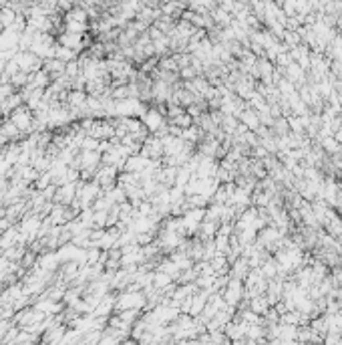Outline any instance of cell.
<instances>
[{
    "label": "cell",
    "instance_id": "cell-1",
    "mask_svg": "<svg viewBox=\"0 0 342 345\" xmlns=\"http://www.w3.org/2000/svg\"><path fill=\"white\" fill-rule=\"evenodd\" d=\"M11 121L21 129V131H27L31 129V123H33V113L25 107H17L13 113H11Z\"/></svg>",
    "mask_w": 342,
    "mask_h": 345
},
{
    "label": "cell",
    "instance_id": "cell-2",
    "mask_svg": "<svg viewBox=\"0 0 342 345\" xmlns=\"http://www.w3.org/2000/svg\"><path fill=\"white\" fill-rule=\"evenodd\" d=\"M0 133H3L7 139H17L21 135V129L13 121H5L3 125H0Z\"/></svg>",
    "mask_w": 342,
    "mask_h": 345
}]
</instances>
